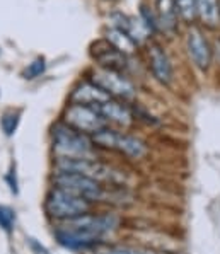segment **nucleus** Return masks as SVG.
I'll list each match as a JSON object with an SVG mask.
<instances>
[{
  "instance_id": "1",
  "label": "nucleus",
  "mask_w": 220,
  "mask_h": 254,
  "mask_svg": "<svg viewBox=\"0 0 220 254\" xmlns=\"http://www.w3.org/2000/svg\"><path fill=\"white\" fill-rule=\"evenodd\" d=\"M118 225L115 215H92L85 213L57 229L55 237L64 248L69 249H87L99 244L106 234L113 232Z\"/></svg>"
},
{
  "instance_id": "2",
  "label": "nucleus",
  "mask_w": 220,
  "mask_h": 254,
  "mask_svg": "<svg viewBox=\"0 0 220 254\" xmlns=\"http://www.w3.org/2000/svg\"><path fill=\"white\" fill-rule=\"evenodd\" d=\"M53 150L58 157H91L94 150V143L85 133L69 127L67 123H57L53 127Z\"/></svg>"
},
{
  "instance_id": "3",
  "label": "nucleus",
  "mask_w": 220,
  "mask_h": 254,
  "mask_svg": "<svg viewBox=\"0 0 220 254\" xmlns=\"http://www.w3.org/2000/svg\"><path fill=\"white\" fill-rule=\"evenodd\" d=\"M45 208L50 217L58 218V220H72V218L91 212V201L53 188L46 196Z\"/></svg>"
},
{
  "instance_id": "4",
  "label": "nucleus",
  "mask_w": 220,
  "mask_h": 254,
  "mask_svg": "<svg viewBox=\"0 0 220 254\" xmlns=\"http://www.w3.org/2000/svg\"><path fill=\"white\" fill-rule=\"evenodd\" d=\"M91 140L94 145L109 148V150H116L121 154L128 155L132 159H142L147 154V145L140 138L121 131L111 130V128H103V130L96 131L91 135Z\"/></svg>"
},
{
  "instance_id": "5",
  "label": "nucleus",
  "mask_w": 220,
  "mask_h": 254,
  "mask_svg": "<svg viewBox=\"0 0 220 254\" xmlns=\"http://www.w3.org/2000/svg\"><path fill=\"white\" fill-rule=\"evenodd\" d=\"M58 173H75L87 176L96 181H109L115 183L120 179V173L109 167L108 164H103L92 157H80V159H70V157H58L55 164Z\"/></svg>"
},
{
  "instance_id": "6",
  "label": "nucleus",
  "mask_w": 220,
  "mask_h": 254,
  "mask_svg": "<svg viewBox=\"0 0 220 254\" xmlns=\"http://www.w3.org/2000/svg\"><path fill=\"white\" fill-rule=\"evenodd\" d=\"M55 188L64 190L70 194H75L78 198H84L87 201L103 200L104 190L99 181L91 179L87 176L75 173H57L53 176Z\"/></svg>"
},
{
  "instance_id": "7",
  "label": "nucleus",
  "mask_w": 220,
  "mask_h": 254,
  "mask_svg": "<svg viewBox=\"0 0 220 254\" xmlns=\"http://www.w3.org/2000/svg\"><path fill=\"white\" fill-rule=\"evenodd\" d=\"M91 82L99 85L109 97H118L123 101H132L137 96L135 85L130 82L121 72L106 68H96L91 73Z\"/></svg>"
},
{
  "instance_id": "8",
  "label": "nucleus",
  "mask_w": 220,
  "mask_h": 254,
  "mask_svg": "<svg viewBox=\"0 0 220 254\" xmlns=\"http://www.w3.org/2000/svg\"><path fill=\"white\" fill-rule=\"evenodd\" d=\"M65 123L85 135L96 133L108 125L96 108L84 106V104H70L65 109Z\"/></svg>"
},
{
  "instance_id": "9",
  "label": "nucleus",
  "mask_w": 220,
  "mask_h": 254,
  "mask_svg": "<svg viewBox=\"0 0 220 254\" xmlns=\"http://www.w3.org/2000/svg\"><path fill=\"white\" fill-rule=\"evenodd\" d=\"M186 50L196 67L200 70H208L212 64V48L200 27L190 26L186 33Z\"/></svg>"
},
{
  "instance_id": "10",
  "label": "nucleus",
  "mask_w": 220,
  "mask_h": 254,
  "mask_svg": "<svg viewBox=\"0 0 220 254\" xmlns=\"http://www.w3.org/2000/svg\"><path fill=\"white\" fill-rule=\"evenodd\" d=\"M91 55L94 60H96V64L99 65V68L123 72L125 67H127V57L118 52L116 48H113L106 40H99V41L92 43Z\"/></svg>"
},
{
  "instance_id": "11",
  "label": "nucleus",
  "mask_w": 220,
  "mask_h": 254,
  "mask_svg": "<svg viewBox=\"0 0 220 254\" xmlns=\"http://www.w3.org/2000/svg\"><path fill=\"white\" fill-rule=\"evenodd\" d=\"M148 67L152 70V75L155 77L160 84L169 85L172 82V65L169 60L167 53L162 50V46L157 43H150L148 45Z\"/></svg>"
},
{
  "instance_id": "12",
  "label": "nucleus",
  "mask_w": 220,
  "mask_h": 254,
  "mask_svg": "<svg viewBox=\"0 0 220 254\" xmlns=\"http://www.w3.org/2000/svg\"><path fill=\"white\" fill-rule=\"evenodd\" d=\"M111 99L99 85L91 80L80 82L70 94V103L72 104H84V106H97L104 101Z\"/></svg>"
},
{
  "instance_id": "13",
  "label": "nucleus",
  "mask_w": 220,
  "mask_h": 254,
  "mask_svg": "<svg viewBox=\"0 0 220 254\" xmlns=\"http://www.w3.org/2000/svg\"><path fill=\"white\" fill-rule=\"evenodd\" d=\"M94 108H96L97 113L106 120V123L111 121V123H116V125H120V127H130V125L133 123V113L130 111L127 106L118 103V101L108 99Z\"/></svg>"
},
{
  "instance_id": "14",
  "label": "nucleus",
  "mask_w": 220,
  "mask_h": 254,
  "mask_svg": "<svg viewBox=\"0 0 220 254\" xmlns=\"http://www.w3.org/2000/svg\"><path fill=\"white\" fill-rule=\"evenodd\" d=\"M155 14L160 24V33L174 34L178 29V14L174 9V0H155Z\"/></svg>"
},
{
  "instance_id": "15",
  "label": "nucleus",
  "mask_w": 220,
  "mask_h": 254,
  "mask_svg": "<svg viewBox=\"0 0 220 254\" xmlns=\"http://www.w3.org/2000/svg\"><path fill=\"white\" fill-rule=\"evenodd\" d=\"M196 19L208 29H215L220 24L219 0H196Z\"/></svg>"
},
{
  "instance_id": "16",
  "label": "nucleus",
  "mask_w": 220,
  "mask_h": 254,
  "mask_svg": "<svg viewBox=\"0 0 220 254\" xmlns=\"http://www.w3.org/2000/svg\"><path fill=\"white\" fill-rule=\"evenodd\" d=\"M104 40L108 41L113 48H116L120 53H123L125 57L133 55L137 52V45L130 40L128 34H125L123 31L116 29V27H108V29H106V38H104Z\"/></svg>"
},
{
  "instance_id": "17",
  "label": "nucleus",
  "mask_w": 220,
  "mask_h": 254,
  "mask_svg": "<svg viewBox=\"0 0 220 254\" xmlns=\"http://www.w3.org/2000/svg\"><path fill=\"white\" fill-rule=\"evenodd\" d=\"M140 21L144 22V26L147 27V31L150 34L160 33V24H159V19H157L155 10L152 7H148L145 2L140 3Z\"/></svg>"
},
{
  "instance_id": "18",
  "label": "nucleus",
  "mask_w": 220,
  "mask_h": 254,
  "mask_svg": "<svg viewBox=\"0 0 220 254\" xmlns=\"http://www.w3.org/2000/svg\"><path fill=\"white\" fill-rule=\"evenodd\" d=\"M176 14L188 24L196 21V0H174Z\"/></svg>"
},
{
  "instance_id": "19",
  "label": "nucleus",
  "mask_w": 220,
  "mask_h": 254,
  "mask_svg": "<svg viewBox=\"0 0 220 254\" xmlns=\"http://www.w3.org/2000/svg\"><path fill=\"white\" fill-rule=\"evenodd\" d=\"M19 121H21V111H7L2 116V131L7 136H12L19 127Z\"/></svg>"
},
{
  "instance_id": "20",
  "label": "nucleus",
  "mask_w": 220,
  "mask_h": 254,
  "mask_svg": "<svg viewBox=\"0 0 220 254\" xmlns=\"http://www.w3.org/2000/svg\"><path fill=\"white\" fill-rule=\"evenodd\" d=\"M45 70H46L45 57H38L36 60H33L24 68V72H22V77H24L26 80H33V79H36V77L43 75V73H45Z\"/></svg>"
},
{
  "instance_id": "21",
  "label": "nucleus",
  "mask_w": 220,
  "mask_h": 254,
  "mask_svg": "<svg viewBox=\"0 0 220 254\" xmlns=\"http://www.w3.org/2000/svg\"><path fill=\"white\" fill-rule=\"evenodd\" d=\"M14 225H15V212L10 206L0 205V229L3 232L10 234L14 230Z\"/></svg>"
},
{
  "instance_id": "22",
  "label": "nucleus",
  "mask_w": 220,
  "mask_h": 254,
  "mask_svg": "<svg viewBox=\"0 0 220 254\" xmlns=\"http://www.w3.org/2000/svg\"><path fill=\"white\" fill-rule=\"evenodd\" d=\"M7 183H9V188L10 191H12L14 194L19 193V188H17V178H15V167L12 166L9 171V174H7Z\"/></svg>"
},
{
  "instance_id": "23",
  "label": "nucleus",
  "mask_w": 220,
  "mask_h": 254,
  "mask_svg": "<svg viewBox=\"0 0 220 254\" xmlns=\"http://www.w3.org/2000/svg\"><path fill=\"white\" fill-rule=\"evenodd\" d=\"M99 254H152L145 251H137V249H127V248H118V249H109V251L99 253Z\"/></svg>"
},
{
  "instance_id": "24",
  "label": "nucleus",
  "mask_w": 220,
  "mask_h": 254,
  "mask_svg": "<svg viewBox=\"0 0 220 254\" xmlns=\"http://www.w3.org/2000/svg\"><path fill=\"white\" fill-rule=\"evenodd\" d=\"M219 3H220V0H219Z\"/></svg>"
}]
</instances>
